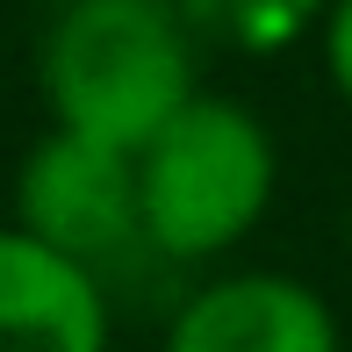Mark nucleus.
Here are the masks:
<instances>
[{"mask_svg":"<svg viewBox=\"0 0 352 352\" xmlns=\"http://www.w3.org/2000/svg\"><path fill=\"white\" fill-rule=\"evenodd\" d=\"M36 87L51 130L108 151H144L195 101V51L166 0H65L43 29Z\"/></svg>","mask_w":352,"mask_h":352,"instance_id":"f257e3e1","label":"nucleus"},{"mask_svg":"<svg viewBox=\"0 0 352 352\" xmlns=\"http://www.w3.org/2000/svg\"><path fill=\"white\" fill-rule=\"evenodd\" d=\"M274 195H280V144L259 122V108L230 94H195L137 151L144 245L158 259L180 266L230 259L266 223Z\"/></svg>","mask_w":352,"mask_h":352,"instance_id":"f03ea898","label":"nucleus"},{"mask_svg":"<svg viewBox=\"0 0 352 352\" xmlns=\"http://www.w3.org/2000/svg\"><path fill=\"white\" fill-rule=\"evenodd\" d=\"M14 230L36 245L94 266L144 245V201H137V158L87 144L72 130H51L14 173Z\"/></svg>","mask_w":352,"mask_h":352,"instance_id":"7ed1b4c3","label":"nucleus"},{"mask_svg":"<svg viewBox=\"0 0 352 352\" xmlns=\"http://www.w3.org/2000/svg\"><path fill=\"white\" fill-rule=\"evenodd\" d=\"M166 352H345V331L324 287H309L302 274L237 266L201 280L173 309Z\"/></svg>","mask_w":352,"mask_h":352,"instance_id":"20e7f679","label":"nucleus"},{"mask_svg":"<svg viewBox=\"0 0 352 352\" xmlns=\"http://www.w3.org/2000/svg\"><path fill=\"white\" fill-rule=\"evenodd\" d=\"M0 352H108L101 274L14 223H0Z\"/></svg>","mask_w":352,"mask_h":352,"instance_id":"39448f33","label":"nucleus"},{"mask_svg":"<svg viewBox=\"0 0 352 352\" xmlns=\"http://www.w3.org/2000/svg\"><path fill=\"white\" fill-rule=\"evenodd\" d=\"M316 51H324V79H331V94L352 108V0H324Z\"/></svg>","mask_w":352,"mask_h":352,"instance_id":"423d86ee","label":"nucleus"},{"mask_svg":"<svg viewBox=\"0 0 352 352\" xmlns=\"http://www.w3.org/2000/svg\"><path fill=\"white\" fill-rule=\"evenodd\" d=\"M345 252H352V209H345Z\"/></svg>","mask_w":352,"mask_h":352,"instance_id":"0eeeda50","label":"nucleus"}]
</instances>
